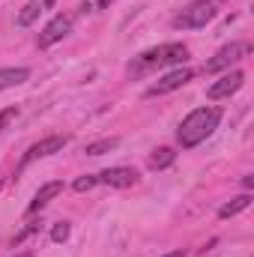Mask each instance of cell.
I'll return each mask as SVG.
<instances>
[{
	"label": "cell",
	"mask_w": 254,
	"mask_h": 257,
	"mask_svg": "<svg viewBox=\"0 0 254 257\" xmlns=\"http://www.w3.org/2000/svg\"><path fill=\"white\" fill-rule=\"evenodd\" d=\"M218 120H221V108H197V111H191L189 117L180 123V132H177L180 147L191 150L200 141H206L218 128Z\"/></svg>",
	"instance_id": "cell-1"
},
{
	"label": "cell",
	"mask_w": 254,
	"mask_h": 257,
	"mask_svg": "<svg viewBox=\"0 0 254 257\" xmlns=\"http://www.w3.org/2000/svg\"><path fill=\"white\" fill-rule=\"evenodd\" d=\"M189 60V48L183 42H168V45H159L147 54L138 57V63H132V72H147L153 66H174V63H186Z\"/></svg>",
	"instance_id": "cell-2"
},
{
	"label": "cell",
	"mask_w": 254,
	"mask_h": 257,
	"mask_svg": "<svg viewBox=\"0 0 254 257\" xmlns=\"http://www.w3.org/2000/svg\"><path fill=\"white\" fill-rule=\"evenodd\" d=\"M221 3H224V0H194L189 9H183V12L174 18V27H177V30H197V27H206V24L218 15Z\"/></svg>",
	"instance_id": "cell-3"
},
{
	"label": "cell",
	"mask_w": 254,
	"mask_h": 257,
	"mask_svg": "<svg viewBox=\"0 0 254 257\" xmlns=\"http://www.w3.org/2000/svg\"><path fill=\"white\" fill-rule=\"evenodd\" d=\"M248 54V45L245 42H230V45H224L212 60H206V66H203V72L206 75H215V72H224V69H230L233 63H239L242 57Z\"/></svg>",
	"instance_id": "cell-4"
},
{
	"label": "cell",
	"mask_w": 254,
	"mask_h": 257,
	"mask_svg": "<svg viewBox=\"0 0 254 257\" xmlns=\"http://www.w3.org/2000/svg\"><path fill=\"white\" fill-rule=\"evenodd\" d=\"M66 144H69V135H51V138H45V141H39V144H33L27 153H24V159H21V165H30V162H36V159H45V156H54V153H60Z\"/></svg>",
	"instance_id": "cell-5"
},
{
	"label": "cell",
	"mask_w": 254,
	"mask_h": 257,
	"mask_svg": "<svg viewBox=\"0 0 254 257\" xmlns=\"http://www.w3.org/2000/svg\"><path fill=\"white\" fill-rule=\"evenodd\" d=\"M191 78H194V72H191L189 66H180V69H174V72L162 75V78H159V84H153V87H150V96H162V93L180 90L183 84H189Z\"/></svg>",
	"instance_id": "cell-6"
},
{
	"label": "cell",
	"mask_w": 254,
	"mask_h": 257,
	"mask_svg": "<svg viewBox=\"0 0 254 257\" xmlns=\"http://www.w3.org/2000/svg\"><path fill=\"white\" fill-rule=\"evenodd\" d=\"M245 84V72H227V75H221L215 84H209V90H206V96L209 99H227V96H233L239 87Z\"/></svg>",
	"instance_id": "cell-7"
},
{
	"label": "cell",
	"mask_w": 254,
	"mask_h": 257,
	"mask_svg": "<svg viewBox=\"0 0 254 257\" xmlns=\"http://www.w3.org/2000/svg\"><path fill=\"white\" fill-rule=\"evenodd\" d=\"M69 30H72V18H69V15H57V18H54V21L39 33V48H51L54 42H60V39H63Z\"/></svg>",
	"instance_id": "cell-8"
},
{
	"label": "cell",
	"mask_w": 254,
	"mask_h": 257,
	"mask_svg": "<svg viewBox=\"0 0 254 257\" xmlns=\"http://www.w3.org/2000/svg\"><path fill=\"white\" fill-rule=\"evenodd\" d=\"M135 180H138L135 168H108L99 174V183H105L111 189H129V186H135Z\"/></svg>",
	"instance_id": "cell-9"
},
{
	"label": "cell",
	"mask_w": 254,
	"mask_h": 257,
	"mask_svg": "<svg viewBox=\"0 0 254 257\" xmlns=\"http://www.w3.org/2000/svg\"><path fill=\"white\" fill-rule=\"evenodd\" d=\"M60 192H63V183H60V180H54V183H45L39 192L33 194V200H30L27 212H39L42 206H48V203H51V200H54V197H57Z\"/></svg>",
	"instance_id": "cell-10"
},
{
	"label": "cell",
	"mask_w": 254,
	"mask_h": 257,
	"mask_svg": "<svg viewBox=\"0 0 254 257\" xmlns=\"http://www.w3.org/2000/svg\"><path fill=\"white\" fill-rule=\"evenodd\" d=\"M30 78V69H0V90H9V87H18Z\"/></svg>",
	"instance_id": "cell-11"
},
{
	"label": "cell",
	"mask_w": 254,
	"mask_h": 257,
	"mask_svg": "<svg viewBox=\"0 0 254 257\" xmlns=\"http://www.w3.org/2000/svg\"><path fill=\"white\" fill-rule=\"evenodd\" d=\"M251 206V194H239V197H233L230 203H224L221 209H218V218H233V215H239L242 209H248Z\"/></svg>",
	"instance_id": "cell-12"
},
{
	"label": "cell",
	"mask_w": 254,
	"mask_h": 257,
	"mask_svg": "<svg viewBox=\"0 0 254 257\" xmlns=\"http://www.w3.org/2000/svg\"><path fill=\"white\" fill-rule=\"evenodd\" d=\"M174 159H177V153H174L171 147H159V150H153V156H150V168H153V171H162V168L174 165Z\"/></svg>",
	"instance_id": "cell-13"
},
{
	"label": "cell",
	"mask_w": 254,
	"mask_h": 257,
	"mask_svg": "<svg viewBox=\"0 0 254 257\" xmlns=\"http://www.w3.org/2000/svg\"><path fill=\"white\" fill-rule=\"evenodd\" d=\"M120 147V138H102V141H96V144H87V156H105V153H111V150H117Z\"/></svg>",
	"instance_id": "cell-14"
},
{
	"label": "cell",
	"mask_w": 254,
	"mask_h": 257,
	"mask_svg": "<svg viewBox=\"0 0 254 257\" xmlns=\"http://www.w3.org/2000/svg\"><path fill=\"white\" fill-rule=\"evenodd\" d=\"M39 12H42V6H39L36 0H30V3L18 12V27H30V24L39 18Z\"/></svg>",
	"instance_id": "cell-15"
},
{
	"label": "cell",
	"mask_w": 254,
	"mask_h": 257,
	"mask_svg": "<svg viewBox=\"0 0 254 257\" xmlns=\"http://www.w3.org/2000/svg\"><path fill=\"white\" fill-rule=\"evenodd\" d=\"M69 230H72L69 221H57L54 230H51V239H54V242H66V239H69Z\"/></svg>",
	"instance_id": "cell-16"
},
{
	"label": "cell",
	"mask_w": 254,
	"mask_h": 257,
	"mask_svg": "<svg viewBox=\"0 0 254 257\" xmlns=\"http://www.w3.org/2000/svg\"><path fill=\"white\" fill-rule=\"evenodd\" d=\"M96 183H99V177H90V174H87V177H78L72 189H75V192H90V189H93Z\"/></svg>",
	"instance_id": "cell-17"
},
{
	"label": "cell",
	"mask_w": 254,
	"mask_h": 257,
	"mask_svg": "<svg viewBox=\"0 0 254 257\" xmlns=\"http://www.w3.org/2000/svg\"><path fill=\"white\" fill-rule=\"evenodd\" d=\"M15 117H18V108H15V105H12V108H6V111H0V132L9 126Z\"/></svg>",
	"instance_id": "cell-18"
},
{
	"label": "cell",
	"mask_w": 254,
	"mask_h": 257,
	"mask_svg": "<svg viewBox=\"0 0 254 257\" xmlns=\"http://www.w3.org/2000/svg\"><path fill=\"white\" fill-rule=\"evenodd\" d=\"M36 227H39V224H27V227H24V230H21V233H18L15 239H12V242H15V245H18V242H24V239H27V236H30V233L36 230Z\"/></svg>",
	"instance_id": "cell-19"
},
{
	"label": "cell",
	"mask_w": 254,
	"mask_h": 257,
	"mask_svg": "<svg viewBox=\"0 0 254 257\" xmlns=\"http://www.w3.org/2000/svg\"><path fill=\"white\" fill-rule=\"evenodd\" d=\"M111 3L114 0H99V9H111Z\"/></svg>",
	"instance_id": "cell-20"
},
{
	"label": "cell",
	"mask_w": 254,
	"mask_h": 257,
	"mask_svg": "<svg viewBox=\"0 0 254 257\" xmlns=\"http://www.w3.org/2000/svg\"><path fill=\"white\" fill-rule=\"evenodd\" d=\"M54 3H57V0H42V6H45V9H51Z\"/></svg>",
	"instance_id": "cell-21"
},
{
	"label": "cell",
	"mask_w": 254,
	"mask_h": 257,
	"mask_svg": "<svg viewBox=\"0 0 254 257\" xmlns=\"http://www.w3.org/2000/svg\"><path fill=\"white\" fill-rule=\"evenodd\" d=\"M165 257H186L183 251H171V254H165Z\"/></svg>",
	"instance_id": "cell-22"
},
{
	"label": "cell",
	"mask_w": 254,
	"mask_h": 257,
	"mask_svg": "<svg viewBox=\"0 0 254 257\" xmlns=\"http://www.w3.org/2000/svg\"><path fill=\"white\" fill-rule=\"evenodd\" d=\"M15 257H30V254H15Z\"/></svg>",
	"instance_id": "cell-23"
},
{
	"label": "cell",
	"mask_w": 254,
	"mask_h": 257,
	"mask_svg": "<svg viewBox=\"0 0 254 257\" xmlns=\"http://www.w3.org/2000/svg\"><path fill=\"white\" fill-rule=\"evenodd\" d=\"M0 189H3V183H0Z\"/></svg>",
	"instance_id": "cell-24"
}]
</instances>
